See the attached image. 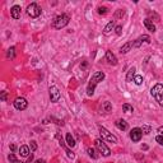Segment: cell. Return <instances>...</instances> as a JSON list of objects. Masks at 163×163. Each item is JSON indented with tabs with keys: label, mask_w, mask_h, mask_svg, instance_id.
<instances>
[{
	"label": "cell",
	"mask_w": 163,
	"mask_h": 163,
	"mask_svg": "<svg viewBox=\"0 0 163 163\" xmlns=\"http://www.w3.org/2000/svg\"><path fill=\"white\" fill-rule=\"evenodd\" d=\"M48 94H50L51 102H54V103L59 102V99H60V97H61L60 91H59V88L56 85H51L50 88H48Z\"/></svg>",
	"instance_id": "7"
},
{
	"label": "cell",
	"mask_w": 163,
	"mask_h": 163,
	"mask_svg": "<svg viewBox=\"0 0 163 163\" xmlns=\"http://www.w3.org/2000/svg\"><path fill=\"white\" fill-rule=\"evenodd\" d=\"M131 47H134V41H129V42H126L124 46H121L120 52L121 54H127L130 50H131Z\"/></svg>",
	"instance_id": "14"
},
{
	"label": "cell",
	"mask_w": 163,
	"mask_h": 163,
	"mask_svg": "<svg viewBox=\"0 0 163 163\" xmlns=\"http://www.w3.org/2000/svg\"><path fill=\"white\" fill-rule=\"evenodd\" d=\"M8 159H9L10 163H18L17 158H15V156H14V153H10L9 156H8Z\"/></svg>",
	"instance_id": "29"
},
{
	"label": "cell",
	"mask_w": 163,
	"mask_h": 163,
	"mask_svg": "<svg viewBox=\"0 0 163 163\" xmlns=\"http://www.w3.org/2000/svg\"><path fill=\"white\" fill-rule=\"evenodd\" d=\"M156 142L159 144V145H163V135H158L156 136Z\"/></svg>",
	"instance_id": "32"
},
{
	"label": "cell",
	"mask_w": 163,
	"mask_h": 163,
	"mask_svg": "<svg viewBox=\"0 0 163 163\" xmlns=\"http://www.w3.org/2000/svg\"><path fill=\"white\" fill-rule=\"evenodd\" d=\"M15 148H17V146H15V144H10V150H12V152H14Z\"/></svg>",
	"instance_id": "36"
},
{
	"label": "cell",
	"mask_w": 163,
	"mask_h": 163,
	"mask_svg": "<svg viewBox=\"0 0 163 163\" xmlns=\"http://www.w3.org/2000/svg\"><path fill=\"white\" fill-rule=\"evenodd\" d=\"M106 60L108 61V64L111 65H117V58L112 54V51H106Z\"/></svg>",
	"instance_id": "12"
},
{
	"label": "cell",
	"mask_w": 163,
	"mask_h": 163,
	"mask_svg": "<svg viewBox=\"0 0 163 163\" xmlns=\"http://www.w3.org/2000/svg\"><path fill=\"white\" fill-rule=\"evenodd\" d=\"M105 73L103 72H94L93 74H92L91 79H89V83H88V87H87V94H88L89 97L93 96L94 94V89H96V85L99 83V82H102L105 79Z\"/></svg>",
	"instance_id": "1"
},
{
	"label": "cell",
	"mask_w": 163,
	"mask_h": 163,
	"mask_svg": "<svg viewBox=\"0 0 163 163\" xmlns=\"http://www.w3.org/2000/svg\"><path fill=\"white\" fill-rule=\"evenodd\" d=\"M56 138H58V140H59V144H60V146H62V148H64V150H65V153L68 154V157H69V158H72V159L74 158V157H75V154L73 153V152L70 150V149L68 148V146L64 144V142H62V138H60V135H59V133H58V134H56Z\"/></svg>",
	"instance_id": "11"
},
{
	"label": "cell",
	"mask_w": 163,
	"mask_h": 163,
	"mask_svg": "<svg viewBox=\"0 0 163 163\" xmlns=\"http://www.w3.org/2000/svg\"><path fill=\"white\" fill-rule=\"evenodd\" d=\"M158 133H161V135H163V126H159L158 127Z\"/></svg>",
	"instance_id": "37"
},
{
	"label": "cell",
	"mask_w": 163,
	"mask_h": 163,
	"mask_svg": "<svg viewBox=\"0 0 163 163\" xmlns=\"http://www.w3.org/2000/svg\"><path fill=\"white\" fill-rule=\"evenodd\" d=\"M66 144H68V146H70V148H73V146H75V140H74V138L72 136V134H66Z\"/></svg>",
	"instance_id": "21"
},
{
	"label": "cell",
	"mask_w": 163,
	"mask_h": 163,
	"mask_svg": "<svg viewBox=\"0 0 163 163\" xmlns=\"http://www.w3.org/2000/svg\"><path fill=\"white\" fill-rule=\"evenodd\" d=\"M142 131H143V134L148 135L149 133L152 131V129H150V126H148V125H143V127H142Z\"/></svg>",
	"instance_id": "28"
},
{
	"label": "cell",
	"mask_w": 163,
	"mask_h": 163,
	"mask_svg": "<svg viewBox=\"0 0 163 163\" xmlns=\"http://www.w3.org/2000/svg\"><path fill=\"white\" fill-rule=\"evenodd\" d=\"M13 105H14V107L17 108L18 111H23L27 108L28 102H27V99L23 98V97H18V98H15V101L13 102Z\"/></svg>",
	"instance_id": "9"
},
{
	"label": "cell",
	"mask_w": 163,
	"mask_h": 163,
	"mask_svg": "<svg viewBox=\"0 0 163 163\" xmlns=\"http://www.w3.org/2000/svg\"><path fill=\"white\" fill-rule=\"evenodd\" d=\"M7 97H8V94H7V92H1V96H0V98H1V101H7Z\"/></svg>",
	"instance_id": "34"
},
{
	"label": "cell",
	"mask_w": 163,
	"mask_h": 163,
	"mask_svg": "<svg viewBox=\"0 0 163 163\" xmlns=\"http://www.w3.org/2000/svg\"><path fill=\"white\" fill-rule=\"evenodd\" d=\"M122 110L126 113H131L133 111H134V108H133V106L129 105V103H124V105H122Z\"/></svg>",
	"instance_id": "24"
},
{
	"label": "cell",
	"mask_w": 163,
	"mask_h": 163,
	"mask_svg": "<svg viewBox=\"0 0 163 163\" xmlns=\"http://www.w3.org/2000/svg\"><path fill=\"white\" fill-rule=\"evenodd\" d=\"M148 15H149V17H150V18H154V19H156V22H159V15L158 14H157V13H152V12H148Z\"/></svg>",
	"instance_id": "30"
},
{
	"label": "cell",
	"mask_w": 163,
	"mask_h": 163,
	"mask_svg": "<svg viewBox=\"0 0 163 163\" xmlns=\"http://www.w3.org/2000/svg\"><path fill=\"white\" fill-rule=\"evenodd\" d=\"M101 111H102V112H105V113H110L111 111H112V105H111V102H108V101L102 102Z\"/></svg>",
	"instance_id": "16"
},
{
	"label": "cell",
	"mask_w": 163,
	"mask_h": 163,
	"mask_svg": "<svg viewBox=\"0 0 163 163\" xmlns=\"http://www.w3.org/2000/svg\"><path fill=\"white\" fill-rule=\"evenodd\" d=\"M115 32H116V34H117V36H121V34H122V26L115 27Z\"/></svg>",
	"instance_id": "31"
},
{
	"label": "cell",
	"mask_w": 163,
	"mask_h": 163,
	"mask_svg": "<svg viewBox=\"0 0 163 163\" xmlns=\"http://www.w3.org/2000/svg\"><path fill=\"white\" fill-rule=\"evenodd\" d=\"M29 153H31V150H29V146H27V145L19 146V154H21L22 157H28Z\"/></svg>",
	"instance_id": "20"
},
{
	"label": "cell",
	"mask_w": 163,
	"mask_h": 163,
	"mask_svg": "<svg viewBox=\"0 0 163 163\" xmlns=\"http://www.w3.org/2000/svg\"><path fill=\"white\" fill-rule=\"evenodd\" d=\"M150 94H152V97L156 99V102L158 103L161 107H163V84L157 83L156 85L152 87Z\"/></svg>",
	"instance_id": "2"
},
{
	"label": "cell",
	"mask_w": 163,
	"mask_h": 163,
	"mask_svg": "<svg viewBox=\"0 0 163 163\" xmlns=\"http://www.w3.org/2000/svg\"><path fill=\"white\" fill-rule=\"evenodd\" d=\"M7 58L10 59V60H13V59L15 58V48L14 47H10L9 50L7 51Z\"/></svg>",
	"instance_id": "23"
},
{
	"label": "cell",
	"mask_w": 163,
	"mask_h": 163,
	"mask_svg": "<svg viewBox=\"0 0 163 163\" xmlns=\"http://www.w3.org/2000/svg\"><path fill=\"white\" fill-rule=\"evenodd\" d=\"M41 13H42V10H41V8L38 7V4H36V3H32V4H29L28 8H27V14H28L31 18L40 17Z\"/></svg>",
	"instance_id": "6"
},
{
	"label": "cell",
	"mask_w": 163,
	"mask_h": 163,
	"mask_svg": "<svg viewBox=\"0 0 163 163\" xmlns=\"http://www.w3.org/2000/svg\"><path fill=\"white\" fill-rule=\"evenodd\" d=\"M98 130H99V134H101V136H102V139H105V140H107V142H110V143H117V138L115 136V135L112 134V133H110L106 127H103L99 125L98 126Z\"/></svg>",
	"instance_id": "5"
},
{
	"label": "cell",
	"mask_w": 163,
	"mask_h": 163,
	"mask_svg": "<svg viewBox=\"0 0 163 163\" xmlns=\"http://www.w3.org/2000/svg\"><path fill=\"white\" fill-rule=\"evenodd\" d=\"M134 82H135L136 85H142V84H143V77H142V75H135Z\"/></svg>",
	"instance_id": "27"
},
{
	"label": "cell",
	"mask_w": 163,
	"mask_h": 163,
	"mask_svg": "<svg viewBox=\"0 0 163 163\" xmlns=\"http://www.w3.org/2000/svg\"><path fill=\"white\" fill-rule=\"evenodd\" d=\"M69 21H70V17L68 14H60L54 19L52 22V27L55 29H61L64 27H66L69 24Z\"/></svg>",
	"instance_id": "3"
},
{
	"label": "cell",
	"mask_w": 163,
	"mask_h": 163,
	"mask_svg": "<svg viewBox=\"0 0 163 163\" xmlns=\"http://www.w3.org/2000/svg\"><path fill=\"white\" fill-rule=\"evenodd\" d=\"M94 144H96L97 150H98L103 157H108V156L111 154L110 148L106 145V143L103 142V139H96V140H94Z\"/></svg>",
	"instance_id": "4"
},
{
	"label": "cell",
	"mask_w": 163,
	"mask_h": 163,
	"mask_svg": "<svg viewBox=\"0 0 163 163\" xmlns=\"http://www.w3.org/2000/svg\"><path fill=\"white\" fill-rule=\"evenodd\" d=\"M115 125H116V127H117L119 130H121V131L127 130V122L125 120H122V119H119V120L115 122Z\"/></svg>",
	"instance_id": "15"
},
{
	"label": "cell",
	"mask_w": 163,
	"mask_h": 163,
	"mask_svg": "<svg viewBox=\"0 0 163 163\" xmlns=\"http://www.w3.org/2000/svg\"><path fill=\"white\" fill-rule=\"evenodd\" d=\"M10 15H12L13 19H19L21 18V7L19 5H14V7L10 9Z\"/></svg>",
	"instance_id": "13"
},
{
	"label": "cell",
	"mask_w": 163,
	"mask_h": 163,
	"mask_svg": "<svg viewBox=\"0 0 163 163\" xmlns=\"http://www.w3.org/2000/svg\"><path fill=\"white\" fill-rule=\"evenodd\" d=\"M143 42H146V43H150V37L148 36V34H143V36H140V37H138L136 40L134 41V47H140L142 46V43Z\"/></svg>",
	"instance_id": "10"
},
{
	"label": "cell",
	"mask_w": 163,
	"mask_h": 163,
	"mask_svg": "<svg viewBox=\"0 0 163 163\" xmlns=\"http://www.w3.org/2000/svg\"><path fill=\"white\" fill-rule=\"evenodd\" d=\"M34 163H46L43 159H37V161H34Z\"/></svg>",
	"instance_id": "38"
},
{
	"label": "cell",
	"mask_w": 163,
	"mask_h": 163,
	"mask_svg": "<svg viewBox=\"0 0 163 163\" xmlns=\"http://www.w3.org/2000/svg\"><path fill=\"white\" fill-rule=\"evenodd\" d=\"M87 153H88L89 157H92L93 159L98 158V154H97V152H96V149H94V148H88V149H87Z\"/></svg>",
	"instance_id": "22"
},
{
	"label": "cell",
	"mask_w": 163,
	"mask_h": 163,
	"mask_svg": "<svg viewBox=\"0 0 163 163\" xmlns=\"http://www.w3.org/2000/svg\"><path fill=\"white\" fill-rule=\"evenodd\" d=\"M97 12H98L99 15H105V14H107L108 13V9L106 7H99L98 9H97Z\"/></svg>",
	"instance_id": "26"
},
{
	"label": "cell",
	"mask_w": 163,
	"mask_h": 163,
	"mask_svg": "<svg viewBox=\"0 0 163 163\" xmlns=\"http://www.w3.org/2000/svg\"><path fill=\"white\" fill-rule=\"evenodd\" d=\"M125 15V10L124 9H117L115 13V18H117V19H120V18H122Z\"/></svg>",
	"instance_id": "25"
},
{
	"label": "cell",
	"mask_w": 163,
	"mask_h": 163,
	"mask_svg": "<svg viewBox=\"0 0 163 163\" xmlns=\"http://www.w3.org/2000/svg\"><path fill=\"white\" fill-rule=\"evenodd\" d=\"M142 136H143V131H142L140 127H134V129L130 131V139H131L134 143L140 142Z\"/></svg>",
	"instance_id": "8"
},
{
	"label": "cell",
	"mask_w": 163,
	"mask_h": 163,
	"mask_svg": "<svg viewBox=\"0 0 163 163\" xmlns=\"http://www.w3.org/2000/svg\"><path fill=\"white\" fill-rule=\"evenodd\" d=\"M31 149H32V152L37 150V144H36L34 140H32V142H31Z\"/></svg>",
	"instance_id": "33"
},
{
	"label": "cell",
	"mask_w": 163,
	"mask_h": 163,
	"mask_svg": "<svg viewBox=\"0 0 163 163\" xmlns=\"http://www.w3.org/2000/svg\"><path fill=\"white\" fill-rule=\"evenodd\" d=\"M135 72H136V69H135L134 66L130 68L129 72H127V75H126V82H134V78H135Z\"/></svg>",
	"instance_id": "19"
},
{
	"label": "cell",
	"mask_w": 163,
	"mask_h": 163,
	"mask_svg": "<svg viewBox=\"0 0 163 163\" xmlns=\"http://www.w3.org/2000/svg\"><path fill=\"white\" fill-rule=\"evenodd\" d=\"M144 26H145V28L148 29V31H150V32H156V26H154L153 22L149 19V18L144 19Z\"/></svg>",
	"instance_id": "18"
},
{
	"label": "cell",
	"mask_w": 163,
	"mask_h": 163,
	"mask_svg": "<svg viewBox=\"0 0 163 163\" xmlns=\"http://www.w3.org/2000/svg\"><path fill=\"white\" fill-rule=\"evenodd\" d=\"M112 29H115V21L108 22L107 26H106L105 28H103V34H110Z\"/></svg>",
	"instance_id": "17"
},
{
	"label": "cell",
	"mask_w": 163,
	"mask_h": 163,
	"mask_svg": "<svg viewBox=\"0 0 163 163\" xmlns=\"http://www.w3.org/2000/svg\"><path fill=\"white\" fill-rule=\"evenodd\" d=\"M32 161H33V153H31V156H29V158H28V162H27V163H31Z\"/></svg>",
	"instance_id": "35"
}]
</instances>
